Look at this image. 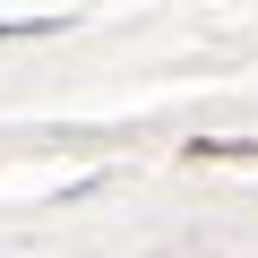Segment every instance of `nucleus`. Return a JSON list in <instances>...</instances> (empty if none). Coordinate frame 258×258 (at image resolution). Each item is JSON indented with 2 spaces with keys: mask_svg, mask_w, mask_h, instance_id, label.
Returning a JSON list of instances; mask_svg holds the SVG:
<instances>
[{
  "mask_svg": "<svg viewBox=\"0 0 258 258\" xmlns=\"http://www.w3.org/2000/svg\"><path fill=\"white\" fill-rule=\"evenodd\" d=\"M189 155L198 164H241V155H258V138H189Z\"/></svg>",
  "mask_w": 258,
  "mask_h": 258,
  "instance_id": "nucleus-1",
  "label": "nucleus"
}]
</instances>
